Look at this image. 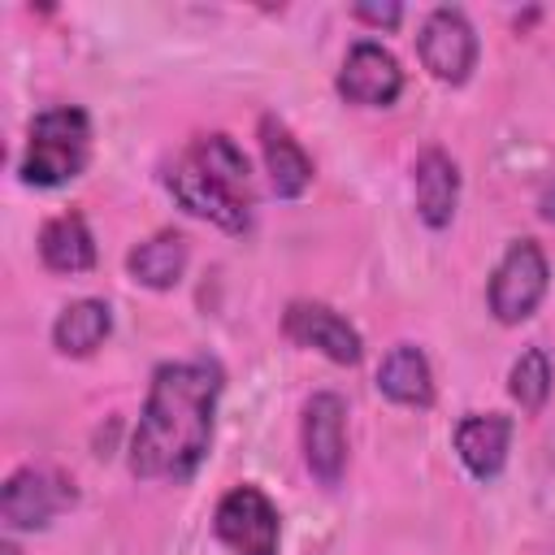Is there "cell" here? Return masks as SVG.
<instances>
[{
  "label": "cell",
  "instance_id": "5b68a950",
  "mask_svg": "<svg viewBox=\"0 0 555 555\" xmlns=\"http://www.w3.org/2000/svg\"><path fill=\"white\" fill-rule=\"evenodd\" d=\"M416 52H421V65L438 82H451V87L468 82L473 65H477V30H473L468 13L455 4L429 9L421 22V35H416Z\"/></svg>",
  "mask_w": 555,
  "mask_h": 555
},
{
  "label": "cell",
  "instance_id": "d6986e66",
  "mask_svg": "<svg viewBox=\"0 0 555 555\" xmlns=\"http://www.w3.org/2000/svg\"><path fill=\"white\" fill-rule=\"evenodd\" d=\"M551 382H555V373H551L546 351H542V347H529V351H520V356L512 360L507 395L520 403V412L538 416V412L546 408V399H551Z\"/></svg>",
  "mask_w": 555,
  "mask_h": 555
},
{
  "label": "cell",
  "instance_id": "8992f818",
  "mask_svg": "<svg viewBox=\"0 0 555 555\" xmlns=\"http://www.w3.org/2000/svg\"><path fill=\"white\" fill-rule=\"evenodd\" d=\"M304 464L321 486H338L347 473V403L334 390H317L299 416Z\"/></svg>",
  "mask_w": 555,
  "mask_h": 555
},
{
  "label": "cell",
  "instance_id": "9c48e42d",
  "mask_svg": "<svg viewBox=\"0 0 555 555\" xmlns=\"http://www.w3.org/2000/svg\"><path fill=\"white\" fill-rule=\"evenodd\" d=\"M334 87L356 108H386L403 91V69H399L390 48H382L373 39H356L343 56V69H338Z\"/></svg>",
  "mask_w": 555,
  "mask_h": 555
},
{
  "label": "cell",
  "instance_id": "4fadbf2b",
  "mask_svg": "<svg viewBox=\"0 0 555 555\" xmlns=\"http://www.w3.org/2000/svg\"><path fill=\"white\" fill-rule=\"evenodd\" d=\"M260 152L278 199H299L312 186V160L278 117H260Z\"/></svg>",
  "mask_w": 555,
  "mask_h": 555
},
{
  "label": "cell",
  "instance_id": "44dd1931",
  "mask_svg": "<svg viewBox=\"0 0 555 555\" xmlns=\"http://www.w3.org/2000/svg\"><path fill=\"white\" fill-rule=\"evenodd\" d=\"M538 212L542 221H555V182H546V191L538 195Z\"/></svg>",
  "mask_w": 555,
  "mask_h": 555
},
{
  "label": "cell",
  "instance_id": "30bf717a",
  "mask_svg": "<svg viewBox=\"0 0 555 555\" xmlns=\"http://www.w3.org/2000/svg\"><path fill=\"white\" fill-rule=\"evenodd\" d=\"M165 186H169V195H173L191 217H204V221H212V225H221V230H230V234H243V230L251 225V204L234 199L221 182H212V178L191 160V152H182V156L173 160V169L165 173Z\"/></svg>",
  "mask_w": 555,
  "mask_h": 555
},
{
  "label": "cell",
  "instance_id": "5bb4252c",
  "mask_svg": "<svg viewBox=\"0 0 555 555\" xmlns=\"http://www.w3.org/2000/svg\"><path fill=\"white\" fill-rule=\"evenodd\" d=\"M39 260H43V269L65 273V278L95 269V238L87 230V217L69 208V212H56L52 221H43V230H39Z\"/></svg>",
  "mask_w": 555,
  "mask_h": 555
},
{
  "label": "cell",
  "instance_id": "7c38bea8",
  "mask_svg": "<svg viewBox=\"0 0 555 555\" xmlns=\"http://www.w3.org/2000/svg\"><path fill=\"white\" fill-rule=\"evenodd\" d=\"M412 199H416V217L429 230H447L460 204V165L442 152V147H425L412 165Z\"/></svg>",
  "mask_w": 555,
  "mask_h": 555
},
{
  "label": "cell",
  "instance_id": "7402d4cb",
  "mask_svg": "<svg viewBox=\"0 0 555 555\" xmlns=\"http://www.w3.org/2000/svg\"><path fill=\"white\" fill-rule=\"evenodd\" d=\"M0 555H17V546H13V542H4V546H0Z\"/></svg>",
  "mask_w": 555,
  "mask_h": 555
},
{
  "label": "cell",
  "instance_id": "6da1fadb",
  "mask_svg": "<svg viewBox=\"0 0 555 555\" xmlns=\"http://www.w3.org/2000/svg\"><path fill=\"white\" fill-rule=\"evenodd\" d=\"M225 373L217 360H165L152 369L126 464L139 481H191L212 447Z\"/></svg>",
  "mask_w": 555,
  "mask_h": 555
},
{
  "label": "cell",
  "instance_id": "7a4b0ae2",
  "mask_svg": "<svg viewBox=\"0 0 555 555\" xmlns=\"http://www.w3.org/2000/svg\"><path fill=\"white\" fill-rule=\"evenodd\" d=\"M91 160V117L78 104H56L30 117L26 152L17 160V173L26 186H65L74 182Z\"/></svg>",
  "mask_w": 555,
  "mask_h": 555
},
{
  "label": "cell",
  "instance_id": "52a82bcc",
  "mask_svg": "<svg viewBox=\"0 0 555 555\" xmlns=\"http://www.w3.org/2000/svg\"><path fill=\"white\" fill-rule=\"evenodd\" d=\"M74 499H78V490L69 477L26 464V468L9 473V481L0 490V516L9 529H43V525H52V516L74 507Z\"/></svg>",
  "mask_w": 555,
  "mask_h": 555
},
{
  "label": "cell",
  "instance_id": "e0dca14e",
  "mask_svg": "<svg viewBox=\"0 0 555 555\" xmlns=\"http://www.w3.org/2000/svg\"><path fill=\"white\" fill-rule=\"evenodd\" d=\"M108 334H113V308L104 299H91V295L65 304L52 321V347L61 356H74V360L95 356Z\"/></svg>",
  "mask_w": 555,
  "mask_h": 555
},
{
  "label": "cell",
  "instance_id": "ac0fdd59",
  "mask_svg": "<svg viewBox=\"0 0 555 555\" xmlns=\"http://www.w3.org/2000/svg\"><path fill=\"white\" fill-rule=\"evenodd\" d=\"M186 152H191V160H195L212 182H221L234 199L251 204V165H247L243 147H238L230 134H221V130L199 134V139H191Z\"/></svg>",
  "mask_w": 555,
  "mask_h": 555
},
{
  "label": "cell",
  "instance_id": "277c9868",
  "mask_svg": "<svg viewBox=\"0 0 555 555\" xmlns=\"http://www.w3.org/2000/svg\"><path fill=\"white\" fill-rule=\"evenodd\" d=\"M212 533L230 546V555H278V546H282L278 507H273V499H269L260 486H251V481L230 486V490L217 499Z\"/></svg>",
  "mask_w": 555,
  "mask_h": 555
},
{
  "label": "cell",
  "instance_id": "8fae6325",
  "mask_svg": "<svg viewBox=\"0 0 555 555\" xmlns=\"http://www.w3.org/2000/svg\"><path fill=\"white\" fill-rule=\"evenodd\" d=\"M455 455L477 481H494L512 451V416L503 412H468L455 425Z\"/></svg>",
  "mask_w": 555,
  "mask_h": 555
},
{
  "label": "cell",
  "instance_id": "ba28073f",
  "mask_svg": "<svg viewBox=\"0 0 555 555\" xmlns=\"http://www.w3.org/2000/svg\"><path fill=\"white\" fill-rule=\"evenodd\" d=\"M282 334L291 343L308 347V351H321L334 364H360V356H364L360 330L343 312H334L330 304H321V299H295V304H286Z\"/></svg>",
  "mask_w": 555,
  "mask_h": 555
},
{
  "label": "cell",
  "instance_id": "ffe728a7",
  "mask_svg": "<svg viewBox=\"0 0 555 555\" xmlns=\"http://www.w3.org/2000/svg\"><path fill=\"white\" fill-rule=\"evenodd\" d=\"M351 17H356V22H369V26H377V30H395V26L403 22V4H356Z\"/></svg>",
  "mask_w": 555,
  "mask_h": 555
},
{
  "label": "cell",
  "instance_id": "9a60e30c",
  "mask_svg": "<svg viewBox=\"0 0 555 555\" xmlns=\"http://www.w3.org/2000/svg\"><path fill=\"white\" fill-rule=\"evenodd\" d=\"M377 390L399 408H429L434 403V369L421 347L399 343L377 364Z\"/></svg>",
  "mask_w": 555,
  "mask_h": 555
},
{
  "label": "cell",
  "instance_id": "2e32d148",
  "mask_svg": "<svg viewBox=\"0 0 555 555\" xmlns=\"http://www.w3.org/2000/svg\"><path fill=\"white\" fill-rule=\"evenodd\" d=\"M186 260H191L186 238L178 230H160V234H152V238L130 247L126 273L147 291H173L182 282V273H186Z\"/></svg>",
  "mask_w": 555,
  "mask_h": 555
},
{
  "label": "cell",
  "instance_id": "3957f363",
  "mask_svg": "<svg viewBox=\"0 0 555 555\" xmlns=\"http://www.w3.org/2000/svg\"><path fill=\"white\" fill-rule=\"evenodd\" d=\"M551 286V264L546 251L538 247V238H516L507 243V251L499 256L494 273H490V312L499 325H520L538 312V304L546 299Z\"/></svg>",
  "mask_w": 555,
  "mask_h": 555
}]
</instances>
